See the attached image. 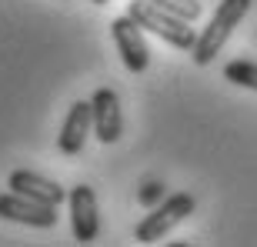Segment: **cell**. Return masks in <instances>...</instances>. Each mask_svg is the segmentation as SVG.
Listing matches in <instances>:
<instances>
[{
  "instance_id": "1",
  "label": "cell",
  "mask_w": 257,
  "mask_h": 247,
  "mask_svg": "<svg viewBox=\"0 0 257 247\" xmlns=\"http://www.w3.org/2000/svg\"><path fill=\"white\" fill-rule=\"evenodd\" d=\"M250 4H254V0H220L217 10H214V17H210V24L197 34V44H194V50H191L194 64H197V67H207L210 60L217 57L220 47L230 40L234 27L247 17Z\"/></svg>"
},
{
  "instance_id": "2",
  "label": "cell",
  "mask_w": 257,
  "mask_h": 247,
  "mask_svg": "<svg viewBox=\"0 0 257 247\" xmlns=\"http://www.w3.org/2000/svg\"><path fill=\"white\" fill-rule=\"evenodd\" d=\"M127 14H131L144 30L157 34L164 44H171V47L184 50V54H191L194 44H197V30L191 27V20H181V17H174V14H167V10L157 7L154 0H131V4H127Z\"/></svg>"
},
{
  "instance_id": "7",
  "label": "cell",
  "mask_w": 257,
  "mask_h": 247,
  "mask_svg": "<svg viewBox=\"0 0 257 247\" xmlns=\"http://www.w3.org/2000/svg\"><path fill=\"white\" fill-rule=\"evenodd\" d=\"M94 110V137L100 144H117L124 134V114H120V97L110 87H97L90 97Z\"/></svg>"
},
{
  "instance_id": "8",
  "label": "cell",
  "mask_w": 257,
  "mask_h": 247,
  "mask_svg": "<svg viewBox=\"0 0 257 247\" xmlns=\"http://www.w3.org/2000/svg\"><path fill=\"white\" fill-rule=\"evenodd\" d=\"M87 134H94V110H90V100H74L70 110H67L64 124H60L57 134V147L64 157H77L87 144Z\"/></svg>"
},
{
  "instance_id": "9",
  "label": "cell",
  "mask_w": 257,
  "mask_h": 247,
  "mask_svg": "<svg viewBox=\"0 0 257 247\" xmlns=\"http://www.w3.org/2000/svg\"><path fill=\"white\" fill-rule=\"evenodd\" d=\"M7 190H17V194H24V197L30 200H40V204H50V207H60L67 200V190L60 187L57 181H50V177H40V174L34 171H10L7 177Z\"/></svg>"
},
{
  "instance_id": "13",
  "label": "cell",
  "mask_w": 257,
  "mask_h": 247,
  "mask_svg": "<svg viewBox=\"0 0 257 247\" xmlns=\"http://www.w3.org/2000/svg\"><path fill=\"white\" fill-rule=\"evenodd\" d=\"M90 4H110V0H90Z\"/></svg>"
},
{
  "instance_id": "11",
  "label": "cell",
  "mask_w": 257,
  "mask_h": 247,
  "mask_svg": "<svg viewBox=\"0 0 257 247\" xmlns=\"http://www.w3.org/2000/svg\"><path fill=\"white\" fill-rule=\"evenodd\" d=\"M154 4H157V7H164L167 10V14H174V17H181V20H197L200 17V0H154Z\"/></svg>"
},
{
  "instance_id": "6",
  "label": "cell",
  "mask_w": 257,
  "mask_h": 247,
  "mask_svg": "<svg viewBox=\"0 0 257 247\" xmlns=\"http://www.w3.org/2000/svg\"><path fill=\"white\" fill-rule=\"evenodd\" d=\"M0 217L14 220V224H27V227H57V207L50 204H40V200H30L17 190H7L0 194Z\"/></svg>"
},
{
  "instance_id": "12",
  "label": "cell",
  "mask_w": 257,
  "mask_h": 247,
  "mask_svg": "<svg viewBox=\"0 0 257 247\" xmlns=\"http://www.w3.org/2000/svg\"><path fill=\"white\" fill-rule=\"evenodd\" d=\"M164 197H167V187H164L161 181H147V184H141V190H137V200H141L144 207H157Z\"/></svg>"
},
{
  "instance_id": "3",
  "label": "cell",
  "mask_w": 257,
  "mask_h": 247,
  "mask_svg": "<svg viewBox=\"0 0 257 247\" xmlns=\"http://www.w3.org/2000/svg\"><path fill=\"white\" fill-rule=\"evenodd\" d=\"M197 207V200L194 194L187 190H177V194H167V197L151 207V214L134 227V240H141V244H157L161 237H167V230H174L181 220H187Z\"/></svg>"
},
{
  "instance_id": "10",
  "label": "cell",
  "mask_w": 257,
  "mask_h": 247,
  "mask_svg": "<svg viewBox=\"0 0 257 247\" xmlns=\"http://www.w3.org/2000/svg\"><path fill=\"white\" fill-rule=\"evenodd\" d=\"M224 80H230V84L237 87H247V90H257V64L254 60H230V64H224Z\"/></svg>"
},
{
  "instance_id": "4",
  "label": "cell",
  "mask_w": 257,
  "mask_h": 247,
  "mask_svg": "<svg viewBox=\"0 0 257 247\" xmlns=\"http://www.w3.org/2000/svg\"><path fill=\"white\" fill-rule=\"evenodd\" d=\"M110 37H114V47L124 60V67L131 74H144L151 67V47H147V37H144V27L131 14L110 20Z\"/></svg>"
},
{
  "instance_id": "5",
  "label": "cell",
  "mask_w": 257,
  "mask_h": 247,
  "mask_svg": "<svg viewBox=\"0 0 257 247\" xmlns=\"http://www.w3.org/2000/svg\"><path fill=\"white\" fill-rule=\"evenodd\" d=\"M67 207H70V230L74 240L94 244L100 234V210H97V194L87 184H74L67 190Z\"/></svg>"
}]
</instances>
